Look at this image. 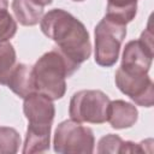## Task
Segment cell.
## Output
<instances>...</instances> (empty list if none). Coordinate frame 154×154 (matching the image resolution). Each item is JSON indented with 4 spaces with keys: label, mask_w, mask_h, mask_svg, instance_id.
<instances>
[{
    "label": "cell",
    "mask_w": 154,
    "mask_h": 154,
    "mask_svg": "<svg viewBox=\"0 0 154 154\" xmlns=\"http://www.w3.org/2000/svg\"><path fill=\"white\" fill-rule=\"evenodd\" d=\"M137 114L135 106L122 100H116L109 102L107 120L114 129H125L136 123Z\"/></svg>",
    "instance_id": "cell-10"
},
{
    "label": "cell",
    "mask_w": 154,
    "mask_h": 154,
    "mask_svg": "<svg viewBox=\"0 0 154 154\" xmlns=\"http://www.w3.org/2000/svg\"><path fill=\"white\" fill-rule=\"evenodd\" d=\"M42 32L58 45V51L77 67L90 57L91 46L85 26L69 12L55 8L41 19Z\"/></svg>",
    "instance_id": "cell-1"
},
{
    "label": "cell",
    "mask_w": 154,
    "mask_h": 154,
    "mask_svg": "<svg viewBox=\"0 0 154 154\" xmlns=\"http://www.w3.org/2000/svg\"><path fill=\"white\" fill-rule=\"evenodd\" d=\"M109 102L108 96L100 90H81L70 101V117L77 123H105Z\"/></svg>",
    "instance_id": "cell-4"
},
{
    "label": "cell",
    "mask_w": 154,
    "mask_h": 154,
    "mask_svg": "<svg viewBox=\"0 0 154 154\" xmlns=\"http://www.w3.org/2000/svg\"><path fill=\"white\" fill-rule=\"evenodd\" d=\"M7 1L0 0V41H6L17 31V24L7 11Z\"/></svg>",
    "instance_id": "cell-15"
},
{
    "label": "cell",
    "mask_w": 154,
    "mask_h": 154,
    "mask_svg": "<svg viewBox=\"0 0 154 154\" xmlns=\"http://www.w3.org/2000/svg\"><path fill=\"white\" fill-rule=\"evenodd\" d=\"M77 69L58 49L43 54L32 67L35 90L52 100L63 97L66 90L65 78Z\"/></svg>",
    "instance_id": "cell-2"
},
{
    "label": "cell",
    "mask_w": 154,
    "mask_h": 154,
    "mask_svg": "<svg viewBox=\"0 0 154 154\" xmlns=\"http://www.w3.org/2000/svg\"><path fill=\"white\" fill-rule=\"evenodd\" d=\"M6 85H8V88L19 97H26L29 94L36 91L32 67L25 64L16 65L10 75Z\"/></svg>",
    "instance_id": "cell-9"
},
{
    "label": "cell",
    "mask_w": 154,
    "mask_h": 154,
    "mask_svg": "<svg viewBox=\"0 0 154 154\" xmlns=\"http://www.w3.org/2000/svg\"><path fill=\"white\" fill-rule=\"evenodd\" d=\"M153 48L146 46L141 40L130 41L123 53L120 67L129 72L147 73L152 65Z\"/></svg>",
    "instance_id": "cell-8"
},
{
    "label": "cell",
    "mask_w": 154,
    "mask_h": 154,
    "mask_svg": "<svg viewBox=\"0 0 154 154\" xmlns=\"http://www.w3.org/2000/svg\"><path fill=\"white\" fill-rule=\"evenodd\" d=\"M24 114L29 120V125L52 126L54 118V105L48 96L34 91L24 97Z\"/></svg>",
    "instance_id": "cell-7"
},
{
    "label": "cell",
    "mask_w": 154,
    "mask_h": 154,
    "mask_svg": "<svg viewBox=\"0 0 154 154\" xmlns=\"http://www.w3.org/2000/svg\"><path fill=\"white\" fill-rule=\"evenodd\" d=\"M123 140L117 135H107L99 142V153H120L123 147Z\"/></svg>",
    "instance_id": "cell-16"
},
{
    "label": "cell",
    "mask_w": 154,
    "mask_h": 154,
    "mask_svg": "<svg viewBox=\"0 0 154 154\" xmlns=\"http://www.w3.org/2000/svg\"><path fill=\"white\" fill-rule=\"evenodd\" d=\"M36 2H38L40 5H42V6H45V5H48V4H51L52 2V0H35Z\"/></svg>",
    "instance_id": "cell-17"
},
{
    "label": "cell",
    "mask_w": 154,
    "mask_h": 154,
    "mask_svg": "<svg viewBox=\"0 0 154 154\" xmlns=\"http://www.w3.org/2000/svg\"><path fill=\"white\" fill-rule=\"evenodd\" d=\"M94 149L93 131L75 120L60 123L54 135V150L64 154H89Z\"/></svg>",
    "instance_id": "cell-5"
},
{
    "label": "cell",
    "mask_w": 154,
    "mask_h": 154,
    "mask_svg": "<svg viewBox=\"0 0 154 154\" xmlns=\"http://www.w3.org/2000/svg\"><path fill=\"white\" fill-rule=\"evenodd\" d=\"M72 1H83V0H72Z\"/></svg>",
    "instance_id": "cell-18"
},
{
    "label": "cell",
    "mask_w": 154,
    "mask_h": 154,
    "mask_svg": "<svg viewBox=\"0 0 154 154\" xmlns=\"http://www.w3.org/2000/svg\"><path fill=\"white\" fill-rule=\"evenodd\" d=\"M19 144L20 137L14 129L0 128V154H13L18 150Z\"/></svg>",
    "instance_id": "cell-14"
},
{
    "label": "cell",
    "mask_w": 154,
    "mask_h": 154,
    "mask_svg": "<svg viewBox=\"0 0 154 154\" xmlns=\"http://www.w3.org/2000/svg\"><path fill=\"white\" fill-rule=\"evenodd\" d=\"M116 84L122 93L137 105L152 107L154 102V85L147 73L129 72L119 67L116 72Z\"/></svg>",
    "instance_id": "cell-6"
},
{
    "label": "cell",
    "mask_w": 154,
    "mask_h": 154,
    "mask_svg": "<svg viewBox=\"0 0 154 154\" xmlns=\"http://www.w3.org/2000/svg\"><path fill=\"white\" fill-rule=\"evenodd\" d=\"M49 135H51V126L28 125L23 153L31 154V153H42L48 150Z\"/></svg>",
    "instance_id": "cell-11"
},
{
    "label": "cell",
    "mask_w": 154,
    "mask_h": 154,
    "mask_svg": "<svg viewBox=\"0 0 154 154\" xmlns=\"http://www.w3.org/2000/svg\"><path fill=\"white\" fill-rule=\"evenodd\" d=\"M125 35L126 25L102 18L95 28V61L105 67L114 65Z\"/></svg>",
    "instance_id": "cell-3"
},
{
    "label": "cell",
    "mask_w": 154,
    "mask_h": 154,
    "mask_svg": "<svg viewBox=\"0 0 154 154\" xmlns=\"http://www.w3.org/2000/svg\"><path fill=\"white\" fill-rule=\"evenodd\" d=\"M12 10L23 25H35L41 20L43 14V6L35 0H13Z\"/></svg>",
    "instance_id": "cell-12"
},
{
    "label": "cell",
    "mask_w": 154,
    "mask_h": 154,
    "mask_svg": "<svg viewBox=\"0 0 154 154\" xmlns=\"http://www.w3.org/2000/svg\"><path fill=\"white\" fill-rule=\"evenodd\" d=\"M16 66V52L11 43L0 42V84H7Z\"/></svg>",
    "instance_id": "cell-13"
}]
</instances>
